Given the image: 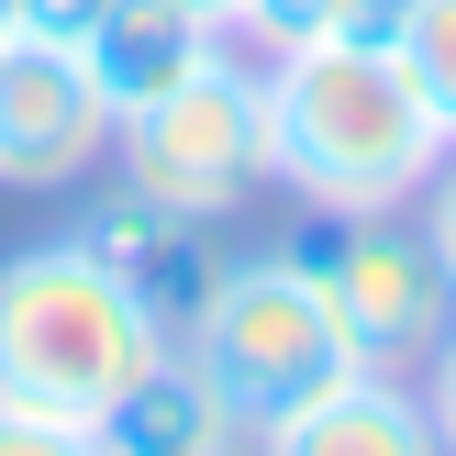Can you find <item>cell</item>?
<instances>
[{"mask_svg": "<svg viewBox=\"0 0 456 456\" xmlns=\"http://www.w3.org/2000/svg\"><path fill=\"white\" fill-rule=\"evenodd\" d=\"M267 145H279L289 200H423V178L445 167V111L423 101V78L401 67V45H334L301 34L267 56Z\"/></svg>", "mask_w": 456, "mask_h": 456, "instance_id": "obj_1", "label": "cell"}, {"mask_svg": "<svg viewBox=\"0 0 456 456\" xmlns=\"http://www.w3.org/2000/svg\"><path fill=\"white\" fill-rule=\"evenodd\" d=\"M101 445H111V456H223V445H245V423H234V401L200 379V356L167 346V356L101 412Z\"/></svg>", "mask_w": 456, "mask_h": 456, "instance_id": "obj_10", "label": "cell"}, {"mask_svg": "<svg viewBox=\"0 0 456 456\" xmlns=\"http://www.w3.org/2000/svg\"><path fill=\"white\" fill-rule=\"evenodd\" d=\"M111 167L134 190L178 200V212L223 223L256 190H279V145H267V56L256 45H212L178 89L134 101L111 123Z\"/></svg>", "mask_w": 456, "mask_h": 456, "instance_id": "obj_4", "label": "cell"}, {"mask_svg": "<svg viewBox=\"0 0 456 456\" xmlns=\"http://www.w3.org/2000/svg\"><path fill=\"white\" fill-rule=\"evenodd\" d=\"M178 334L89 256L78 234H45L22 256H0V390L56 401L101 435V412L134 390V379L167 356Z\"/></svg>", "mask_w": 456, "mask_h": 456, "instance_id": "obj_2", "label": "cell"}, {"mask_svg": "<svg viewBox=\"0 0 456 456\" xmlns=\"http://www.w3.org/2000/svg\"><path fill=\"white\" fill-rule=\"evenodd\" d=\"M401 67L423 78V101H435L445 134H456V0H412V22H401Z\"/></svg>", "mask_w": 456, "mask_h": 456, "instance_id": "obj_11", "label": "cell"}, {"mask_svg": "<svg viewBox=\"0 0 456 456\" xmlns=\"http://www.w3.org/2000/svg\"><path fill=\"white\" fill-rule=\"evenodd\" d=\"M101 435H89L78 412H56V401H22V390H0V456H89Z\"/></svg>", "mask_w": 456, "mask_h": 456, "instance_id": "obj_12", "label": "cell"}, {"mask_svg": "<svg viewBox=\"0 0 456 456\" xmlns=\"http://www.w3.org/2000/svg\"><path fill=\"white\" fill-rule=\"evenodd\" d=\"M289 267L334 301V323H346V346L368 356V368L423 379V356H435L445 323H456V279H445V256H435V234H423L412 200H368V212L301 200Z\"/></svg>", "mask_w": 456, "mask_h": 456, "instance_id": "obj_5", "label": "cell"}, {"mask_svg": "<svg viewBox=\"0 0 456 456\" xmlns=\"http://www.w3.org/2000/svg\"><path fill=\"white\" fill-rule=\"evenodd\" d=\"M412 212H423V234H435V256H445V279H456V145H445V167L423 178Z\"/></svg>", "mask_w": 456, "mask_h": 456, "instance_id": "obj_15", "label": "cell"}, {"mask_svg": "<svg viewBox=\"0 0 456 456\" xmlns=\"http://www.w3.org/2000/svg\"><path fill=\"white\" fill-rule=\"evenodd\" d=\"M67 234H78L89 256H101L111 279H123L134 301L190 346L200 301H212V279H223V245H212V223H200V212H178V200H156V190H134V178H123V190H101Z\"/></svg>", "mask_w": 456, "mask_h": 456, "instance_id": "obj_7", "label": "cell"}, {"mask_svg": "<svg viewBox=\"0 0 456 456\" xmlns=\"http://www.w3.org/2000/svg\"><path fill=\"white\" fill-rule=\"evenodd\" d=\"M401 22H412V0H334L323 34L334 45H401Z\"/></svg>", "mask_w": 456, "mask_h": 456, "instance_id": "obj_14", "label": "cell"}, {"mask_svg": "<svg viewBox=\"0 0 456 456\" xmlns=\"http://www.w3.org/2000/svg\"><path fill=\"white\" fill-rule=\"evenodd\" d=\"M267 445L279 456H423L435 445V401L401 368H356V379H334L312 412H289Z\"/></svg>", "mask_w": 456, "mask_h": 456, "instance_id": "obj_9", "label": "cell"}, {"mask_svg": "<svg viewBox=\"0 0 456 456\" xmlns=\"http://www.w3.org/2000/svg\"><path fill=\"white\" fill-rule=\"evenodd\" d=\"M200 12H212V22H223V34H234V22H245V0H200Z\"/></svg>", "mask_w": 456, "mask_h": 456, "instance_id": "obj_17", "label": "cell"}, {"mask_svg": "<svg viewBox=\"0 0 456 456\" xmlns=\"http://www.w3.org/2000/svg\"><path fill=\"white\" fill-rule=\"evenodd\" d=\"M423 401H435V445H456V323H445V346L423 356Z\"/></svg>", "mask_w": 456, "mask_h": 456, "instance_id": "obj_16", "label": "cell"}, {"mask_svg": "<svg viewBox=\"0 0 456 456\" xmlns=\"http://www.w3.org/2000/svg\"><path fill=\"white\" fill-rule=\"evenodd\" d=\"M212 45H234L200 0H111L101 22H89V78H101V101L111 111H134V101H156V89H178Z\"/></svg>", "mask_w": 456, "mask_h": 456, "instance_id": "obj_8", "label": "cell"}, {"mask_svg": "<svg viewBox=\"0 0 456 456\" xmlns=\"http://www.w3.org/2000/svg\"><path fill=\"white\" fill-rule=\"evenodd\" d=\"M190 356H200V379L234 401L245 445H267L289 412H312L334 379L368 368V356L346 346V323H334V301L289 267V245H267V256H223L212 301H200V323H190Z\"/></svg>", "mask_w": 456, "mask_h": 456, "instance_id": "obj_3", "label": "cell"}, {"mask_svg": "<svg viewBox=\"0 0 456 456\" xmlns=\"http://www.w3.org/2000/svg\"><path fill=\"white\" fill-rule=\"evenodd\" d=\"M123 111L101 101L78 45L45 34H0V190H67L111 156Z\"/></svg>", "mask_w": 456, "mask_h": 456, "instance_id": "obj_6", "label": "cell"}, {"mask_svg": "<svg viewBox=\"0 0 456 456\" xmlns=\"http://www.w3.org/2000/svg\"><path fill=\"white\" fill-rule=\"evenodd\" d=\"M111 0H12V34H45V45H89Z\"/></svg>", "mask_w": 456, "mask_h": 456, "instance_id": "obj_13", "label": "cell"}]
</instances>
